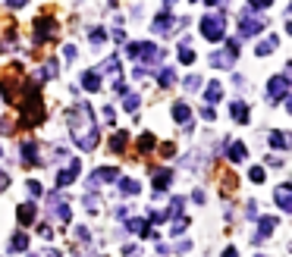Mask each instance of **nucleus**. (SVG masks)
Segmentation results:
<instances>
[{
  "instance_id": "obj_11",
  "label": "nucleus",
  "mask_w": 292,
  "mask_h": 257,
  "mask_svg": "<svg viewBox=\"0 0 292 257\" xmlns=\"http://www.w3.org/2000/svg\"><path fill=\"white\" fill-rule=\"evenodd\" d=\"M273 198H276V204H279V210H292V185H289V182H283V185H276V192H273Z\"/></svg>"
},
{
  "instance_id": "obj_1",
  "label": "nucleus",
  "mask_w": 292,
  "mask_h": 257,
  "mask_svg": "<svg viewBox=\"0 0 292 257\" xmlns=\"http://www.w3.org/2000/svg\"><path fill=\"white\" fill-rule=\"evenodd\" d=\"M73 122V142L82 148V150H95L98 142H101V135H98V128H95V116H88L85 122H79V120H69Z\"/></svg>"
},
{
  "instance_id": "obj_15",
  "label": "nucleus",
  "mask_w": 292,
  "mask_h": 257,
  "mask_svg": "<svg viewBox=\"0 0 292 257\" xmlns=\"http://www.w3.org/2000/svg\"><path fill=\"white\" fill-rule=\"evenodd\" d=\"M82 88L85 91H101V72L98 69H88V72L82 76Z\"/></svg>"
},
{
  "instance_id": "obj_42",
  "label": "nucleus",
  "mask_w": 292,
  "mask_h": 257,
  "mask_svg": "<svg viewBox=\"0 0 292 257\" xmlns=\"http://www.w3.org/2000/svg\"><path fill=\"white\" fill-rule=\"evenodd\" d=\"M29 192H32L35 198H38V194H44V188H41V182H35V179L29 182Z\"/></svg>"
},
{
  "instance_id": "obj_29",
  "label": "nucleus",
  "mask_w": 292,
  "mask_h": 257,
  "mask_svg": "<svg viewBox=\"0 0 292 257\" xmlns=\"http://www.w3.org/2000/svg\"><path fill=\"white\" fill-rule=\"evenodd\" d=\"M126 142H129V135H126V132H116L110 138V150H113V154H120V150L126 148Z\"/></svg>"
},
{
  "instance_id": "obj_35",
  "label": "nucleus",
  "mask_w": 292,
  "mask_h": 257,
  "mask_svg": "<svg viewBox=\"0 0 292 257\" xmlns=\"http://www.w3.org/2000/svg\"><path fill=\"white\" fill-rule=\"evenodd\" d=\"M160 157H163V160L176 157V144H173V142H167V144H160Z\"/></svg>"
},
{
  "instance_id": "obj_5",
  "label": "nucleus",
  "mask_w": 292,
  "mask_h": 257,
  "mask_svg": "<svg viewBox=\"0 0 292 257\" xmlns=\"http://www.w3.org/2000/svg\"><path fill=\"white\" fill-rule=\"evenodd\" d=\"M264 32V22L251 16V10H242L239 16V38H254V34Z\"/></svg>"
},
{
  "instance_id": "obj_6",
  "label": "nucleus",
  "mask_w": 292,
  "mask_h": 257,
  "mask_svg": "<svg viewBox=\"0 0 292 257\" xmlns=\"http://www.w3.org/2000/svg\"><path fill=\"white\" fill-rule=\"evenodd\" d=\"M286 94H289V78L286 76L267 78V98H270V100H283Z\"/></svg>"
},
{
  "instance_id": "obj_7",
  "label": "nucleus",
  "mask_w": 292,
  "mask_h": 257,
  "mask_svg": "<svg viewBox=\"0 0 292 257\" xmlns=\"http://www.w3.org/2000/svg\"><path fill=\"white\" fill-rule=\"evenodd\" d=\"M54 28H57V22L51 19V16H38V19H35V41H38V44H44V41H51L54 38Z\"/></svg>"
},
{
  "instance_id": "obj_3",
  "label": "nucleus",
  "mask_w": 292,
  "mask_h": 257,
  "mask_svg": "<svg viewBox=\"0 0 292 257\" xmlns=\"http://www.w3.org/2000/svg\"><path fill=\"white\" fill-rule=\"evenodd\" d=\"M126 50H129L132 60H145V63H157V60H160L157 44H151V41H132Z\"/></svg>"
},
{
  "instance_id": "obj_45",
  "label": "nucleus",
  "mask_w": 292,
  "mask_h": 257,
  "mask_svg": "<svg viewBox=\"0 0 292 257\" xmlns=\"http://www.w3.org/2000/svg\"><path fill=\"white\" fill-rule=\"evenodd\" d=\"M26 4H29V0H7V6H13V10H22Z\"/></svg>"
},
{
  "instance_id": "obj_21",
  "label": "nucleus",
  "mask_w": 292,
  "mask_h": 257,
  "mask_svg": "<svg viewBox=\"0 0 292 257\" xmlns=\"http://www.w3.org/2000/svg\"><path fill=\"white\" fill-rule=\"evenodd\" d=\"M229 110H232V120H236V122H248V116H251L248 113V104H242V100H232Z\"/></svg>"
},
{
  "instance_id": "obj_26",
  "label": "nucleus",
  "mask_w": 292,
  "mask_h": 257,
  "mask_svg": "<svg viewBox=\"0 0 292 257\" xmlns=\"http://www.w3.org/2000/svg\"><path fill=\"white\" fill-rule=\"evenodd\" d=\"M276 44H279V41H276V34H270L267 41H261V44H258V56H270V54L276 50Z\"/></svg>"
},
{
  "instance_id": "obj_40",
  "label": "nucleus",
  "mask_w": 292,
  "mask_h": 257,
  "mask_svg": "<svg viewBox=\"0 0 292 257\" xmlns=\"http://www.w3.org/2000/svg\"><path fill=\"white\" fill-rule=\"evenodd\" d=\"M63 60H66V63L76 60V48H73V44H66V48H63Z\"/></svg>"
},
{
  "instance_id": "obj_13",
  "label": "nucleus",
  "mask_w": 292,
  "mask_h": 257,
  "mask_svg": "<svg viewBox=\"0 0 292 257\" xmlns=\"http://www.w3.org/2000/svg\"><path fill=\"white\" fill-rule=\"evenodd\" d=\"M173 26H176V19H173L170 13H160V16L154 19V26H151V28H154L157 34H173Z\"/></svg>"
},
{
  "instance_id": "obj_9",
  "label": "nucleus",
  "mask_w": 292,
  "mask_h": 257,
  "mask_svg": "<svg viewBox=\"0 0 292 257\" xmlns=\"http://www.w3.org/2000/svg\"><path fill=\"white\" fill-rule=\"evenodd\" d=\"M126 229H129L132 236H142V238H154V236H157V232L151 229L148 220H129V223H126Z\"/></svg>"
},
{
  "instance_id": "obj_4",
  "label": "nucleus",
  "mask_w": 292,
  "mask_h": 257,
  "mask_svg": "<svg viewBox=\"0 0 292 257\" xmlns=\"http://www.w3.org/2000/svg\"><path fill=\"white\" fill-rule=\"evenodd\" d=\"M239 41H242V38H232L223 50H217V54L211 56V66H214V69H229L232 63H236V56H239Z\"/></svg>"
},
{
  "instance_id": "obj_33",
  "label": "nucleus",
  "mask_w": 292,
  "mask_h": 257,
  "mask_svg": "<svg viewBox=\"0 0 292 257\" xmlns=\"http://www.w3.org/2000/svg\"><path fill=\"white\" fill-rule=\"evenodd\" d=\"M182 85L189 88V91H201V76H195V72H192V76H185Z\"/></svg>"
},
{
  "instance_id": "obj_41",
  "label": "nucleus",
  "mask_w": 292,
  "mask_h": 257,
  "mask_svg": "<svg viewBox=\"0 0 292 257\" xmlns=\"http://www.w3.org/2000/svg\"><path fill=\"white\" fill-rule=\"evenodd\" d=\"M201 116H204L207 122H214V120H217V110H214V107H201Z\"/></svg>"
},
{
  "instance_id": "obj_39",
  "label": "nucleus",
  "mask_w": 292,
  "mask_h": 257,
  "mask_svg": "<svg viewBox=\"0 0 292 257\" xmlns=\"http://www.w3.org/2000/svg\"><path fill=\"white\" fill-rule=\"evenodd\" d=\"M273 0H251V10H270Z\"/></svg>"
},
{
  "instance_id": "obj_38",
  "label": "nucleus",
  "mask_w": 292,
  "mask_h": 257,
  "mask_svg": "<svg viewBox=\"0 0 292 257\" xmlns=\"http://www.w3.org/2000/svg\"><path fill=\"white\" fill-rule=\"evenodd\" d=\"M185 226H189L185 220H176V223H173V229H170V236H182V232H185Z\"/></svg>"
},
{
  "instance_id": "obj_50",
  "label": "nucleus",
  "mask_w": 292,
  "mask_h": 257,
  "mask_svg": "<svg viewBox=\"0 0 292 257\" xmlns=\"http://www.w3.org/2000/svg\"><path fill=\"white\" fill-rule=\"evenodd\" d=\"M29 257H38V254H29Z\"/></svg>"
},
{
  "instance_id": "obj_32",
  "label": "nucleus",
  "mask_w": 292,
  "mask_h": 257,
  "mask_svg": "<svg viewBox=\"0 0 292 257\" xmlns=\"http://www.w3.org/2000/svg\"><path fill=\"white\" fill-rule=\"evenodd\" d=\"M157 148V142H154V135H138V150H154Z\"/></svg>"
},
{
  "instance_id": "obj_49",
  "label": "nucleus",
  "mask_w": 292,
  "mask_h": 257,
  "mask_svg": "<svg viewBox=\"0 0 292 257\" xmlns=\"http://www.w3.org/2000/svg\"><path fill=\"white\" fill-rule=\"evenodd\" d=\"M0 157H4V148H0Z\"/></svg>"
},
{
  "instance_id": "obj_22",
  "label": "nucleus",
  "mask_w": 292,
  "mask_h": 257,
  "mask_svg": "<svg viewBox=\"0 0 292 257\" xmlns=\"http://www.w3.org/2000/svg\"><path fill=\"white\" fill-rule=\"evenodd\" d=\"M226 157H229L232 163H242L245 157H248V148H245L242 142H232V144H229V154H226Z\"/></svg>"
},
{
  "instance_id": "obj_16",
  "label": "nucleus",
  "mask_w": 292,
  "mask_h": 257,
  "mask_svg": "<svg viewBox=\"0 0 292 257\" xmlns=\"http://www.w3.org/2000/svg\"><path fill=\"white\" fill-rule=\"evenodd\" d=\"M276 223H279L276 216H261V223H258V236H254V242H261L264 236H270V232L276 229Z\"/></svg>"
},
{
  "instance_id": "obj_8",
  "label": "nucleus",
  "mask_w": 292,
  "mask_h": 257,
  "mask_svg": "<svg viewBox=\"0 0 292 257\" xmlns=\"http://www.w3.org/2000/svg\"><path fill=\"white\" fill-rule=\"evenodd\" d=\"M79 172H82V160H69V166L60 172V176H57V185H60V188H66V185H73Z\"/></svg>"
},
{
  "instance_id": "obj_47",
  "label": "nucleus",
  "mask_w": 292,
  "mask_h": 257,
  "mask_svg": "<svg viewBox=\"0 0 292 257\" xmlns=\"http://www.w3.org/2000/svg\"><path fill=\"white\" fill-rule=\"evenodd\" d=\"M223 257H239V251H236V248H226V251H223Z\"/></svg>"
},
{
  "instance_id": "obj_28",
  "label": "nucleus",
  "mask_w": 292,
  "mask_h": 257,
  "mask_svg": "<svg viewBox=\"0 0 292 257\" xmlns=\"http://www.w3.org/2000/svg\"><path fill=\"white\" fill-rule=\"evenodd\" d=\"M29 248V238H26V232H16L13 238H10V251H26Z\"/></svg>"
},
{
  "instance_id": "obj_34",
  "label": "nucleus",
  "mask_w": 292,
  "mask_h": 257,
  "mask_svg": "<svg viewBox=\"0 0 292 257\" xmlns=\"http://www.w3.org/2000/svg\"><path fill=\"white\" fill-rule=\"evenodd\" d=\"M88 41L91 44H104V41H107V34H104V28H91L88 32Z\"/></svg>"
},
{
  "instance_id": "obj_14",
  "label": "nucleus",
  "mask_w": 292,
  "mask_h": 257,
  "mask_svg": "<svg viewBox=\"0 0 292 257\" xmlns=\"http://www.w3.org/2000/svg\"><path fill=\"white\" fill-rule=\"evenodd\" d=\"M173 185V172L170 170H154V192L160 194L163 188H170Z\"/></svg>"
},
{
  "instance_id": "obj_10",
  "label": "nucleus",
  "mask_w": 292,
  "mask_h": 257,
  "mask_svg": "<svg viewBox=\"0 0 292 257\" xmlns=\"http://www.w3.org/2000/svg\"><path fill=\"white\" fill-rule=\"evenodd\" d=\"M120 179V172H116V166H101L91 172V179L88 182H95V185H104V182H116Z\"/></svg>"
},
{
  "instance_id": "obj_31",
  "label": "nucleus",
  "mask_w": 292,
  "mask_h": 257,
  "mask_svg": "<svg viewBox=\"0 0 292 257\" xmlns=\"http://www.w3.org/2000/svg\"><path fill=\"white\" fill-rule=\"evenodd\" d=\"M157 82H160V85L163 88H170L173 85V82H176V72H173V69L167 66V69H160V76H157Z\"/></svg>"
},
{
  "instance_id": "obj_25",
  "label": "nucleus",
  "mask_w": 292,
  "mask_h": 257,
  "mask_svg": "<svg viewBox=\"0 0 292 257\" xmlns=\"http://www.w3.org/2000/svg\"><path fill=\"white\" fill-rule=\"evenodd\" d=\"M22 163H26V166H35V163H38V157H35V142L22 144Z\"/></svg>"
},
{
  "instance_id": "obj_12",
  "label": "nucleus",
  "mask_w": 292,
  "mask_h": 257,
  "mask_svg": "<svg viewBox=\"0 0 292 257\" xmlns=\"http://www.w3.org/2000/svg\"><path fill=\"white\" fill-rule=\"evenodd\" d=\"M35 216H38V204H19V210H16V220H19V223L22 226H32L35 223Z\"/></svg>"
},
{
  "instance_id": "obj_23",
  "label": "nucleus",
  "mask_w": 292,
  "mask_h": 257,
  "mask_svg": "<svg viewBox=\"0 0 292 257\" xmlns=\"http://www.w3.org/2000/svg\"><path fill=\"white\" fill-rule=\"evenodd\" d=\"M173 120H176V122H189L192 120V107H189V104H173Z\"/></svg>"
},
{
  "instance_id": "obj_17",
  "label": "nucleus",
  "mask_w": 292,
  "mask_h": 257,
  "mask_svg": "<svg viewBox=\"0 0 292 257\" xmlns=\"http://www.w3.org/2000/svg\"><path fill=\"white\" fill-rule=\"evenodd\" d=\"M179 63H195V48H192V38H182V41H179Z\"/></svg>"
},
{
  "instance_id": "obj_51",
  "label": "nucleus",
  "mask_w": 292,
  "mask_h": 257,
  "mask_svg": "<svg viewBox=\"0 0 292 257\" xmlns=\"http://www.w3.org/2000/svg\"><path fill=\"white\" fill-rule=\"evenodd\" d=\"M254 257H264V254H254Z\"/></svg>"
},
{
  "instance_id": "obj_46",
  "label": "nucleus",
  "mask_w": 292,
  "mask_h": 257,
  "mask_svg": "<svg viewBox=\"0 0 292 257\" xmlns=\"http://www.w3.org/2000/svg\"><path fill=\"white\" fill-rule=\"evenodd\" d=\"M104 120H107V122H113V120H116V113H113V107H104Z\"/></svg>"
},
{
  "instance_id": "obj_19",
  "label": "nucleus",
  "mask_w": 292,
  "mask_h": 257,
  "mask_svg": "<svg viewBox=\"0 0 292 257\" xmlns=\"http://www.w3.org/2000/svg\"><path fill=\"white\" fill-rule=\"evenodd\" d=\"M116 185H120V192H123V194H138V192H142V182L126 179V176H120V179H116Z\"/></svg>"
},
{
  "instance_id": "obj_52",
  "label": "nucleus",
  "mask_w": 292,
  "mask_h": 257,
  "mask_svg": "<svg viewBox=\"0 0 292 257\" xmlns=\"http://www.w3.org/2000/svg\"><path fill=\"white\" fill-rule=\"evenodd\" d=\"M167 4H170V0H167Z\"/></svg>"
},
{
  "instance_id": "obj_37",
  "label": "nucleus",
  "mask_w": 292,
  "mask_h": 257,
  "mask_svg": "<svg viewBox=\"0 0 292 257\" xmlns=\"http://www.w3.org/2000/svg\"><path fill=\"white\" fill-rule=\"evenodd\" d=\"M123 107L129 110V113H135V110H138V94H126V104H123Z\"/></svg>"
},
{
  "instance_id": "obj_44",
  "label": "nucleus",
  "mask_w": 292,
  "mask_h": 257,
  "mask_svg": "<svg viewBox=\"0 0 292 257\" xmlns=\"http://www.w3.org/2000/svg\"><path fill=\"white\" fill-rule=\"evenodd\" d=\"M7 188H10V176H7L4 170H0V192H7Z\"/></svg>"
},
{
  "instance_id": "obj_48",
  "label": "nucleus",
  "mask_w": 292,
  "mask_h": 257,
  "mask_svg": "<svg viewBox=\"0 0 292 257\" xmlns=\"http://www.w3.org/2000/svg\"><path fill=\"white\" fill-rule=\"evenodd\" d=\"M204 4H207V6H220V4H223V0H204Z\"/></svg>"
},
{
  "instance_id": "obj_30",
  "label": "nucleus",
  "mask_w": 292,
  "mask_h": 257,
  "mask_svg": "<svg viewBox=\"0 0 292 257\" xmlns=\"http://www.w3.org/2000/svg\"><path fill=\"white\" fill-rule=\"evenodd\" d=\"M98 72H116V76H120V60H116V56H110V60H104V63L98 66Z\"/></svg>"
},
{
  "instance_id": "obj_27",
  "label": "nucleus",
  "mask_w": 292,
  "mask_h": 257,
  "mask_svg": "<svg viewBox=\"0 0 292 257\" xmlns=\"http://www.w3.org/2000/svg\"><path fill=\"white\" fill-rule=\"evenodd\" d=\"M267 142H270V148H276V150H286L289 148V142H286L283 132H270V135H267Z\"/></svg>"
},
{
  "instance_id": "obj_2",
  "label": "nucleus",
  "mask_w": 292,
  "mask_h": 257,
  "mask_svg": "<svg viewBox=\"0 0 292 257\" xmlns=\"http://www.w3.org/2000/svg\"><path fill=\"white\" fill-rule=\"evenodd\" d=\"M201 34H204L207 41H223L226 38V19H223V13L204 16L201 19Z\"/></svg>"
},
{
  "instance_id": "obj_20",
  "label": "nucleus",
  "mask_w": 292,
  "mask_h": 257,
  "mask_svg": "<svg viewBox=\"0 0 292 257\" xmlns=\"http://www.w3.org/2000/svg\"><path fill=\"white\" fill-rule=\"evenodd\" d=\"M48 207H51L54 214H57V216L63 220V223H69V216H73V214H69V204H63L60 198H51V204H48Z\"/></svg>"
},
{
  "instance_id": "obj_43",
  "label": "nucleus",
  "mask_w": 292,
  "mask_h": 257,
  "mask_svg": "<svg viewBox=\"0 0 292 257\" xmlns=\"http://www.w3.org/2000/svg\"><path fill=\"white\" fill-rule=\"evenodd\" d=\"M113 41L116 44H126V32L123 28H113Z\"/></svg>"
},
{
  "instance_id": "obj_36",
  "label": "nucleus",
  "mask_w": 292,
  "mask_h": 257,
  "mask_svg": "<svg viewBox=\"0 0 292 257\" xmlns=\"http://www.w3.org/2000/svg\"><path fill=\"white\" fill-rule=\"evenodd\" d=\"M248 179H251L254 185H261V182H264V166H251V172H248Z\"/></svg>"
},
{
  "instance_id": "obj_18",
  "label": "nucleus",
  "mask_w": 292,
  "mask_h": 257,
  "mask_svg": "<svg viewBox=\"0 0 292 257\" xmlns=\"http://www.w3.org/2000/svg\"><path fill=\"white\" fill-rule=\"evenodd\" d=\"M220 98H223V85H220V82L214 78V82H211V85H207V88H204V100H207V104H217Z\"/></svg>"
},
{
  "instance_id": "obj_24",
  "label": "nucleus",
  "mask_w": 292,
  "mask_h": 257,
  "mask_svg": "<svg viewBox=\"0 0 292 257\" xmlns=\"http://www.w3.org/2000/svg\"><path fill=\"white\" fill-rule=\"evenodd\" d=\"M182 207H185L182 198H173V201H170V210H163V220H176V216H182Z\"/></svg>"
}]
</instances>
